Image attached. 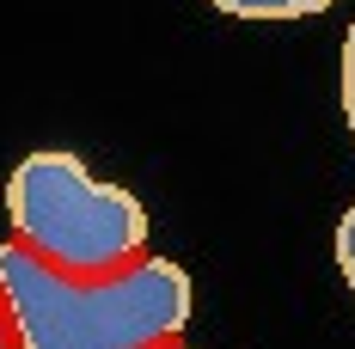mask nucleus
I'll use <instances>...</instances> for the list:
<instances>
[{"label": "nucleus", "instance_id": "1", "mask_svg": "<svg viewBox=\"0 0 355 349\" xmlns=\"http://www.w3.org/2000/svg\"><path fill=\"white\" fill-rule=\"evenodd\" d=\"M196 288L172 257H135L105 276H62L25 245H0V313L12 349H166L190 325Z\"/></svg>", "mask_w": 355, "mask_h": 349}, {"label": "nucleus", "instance_id": "4", "mask_svg": "<svg viewBox=\"0 0 355 349\" xmlns=\"http://www.w3.org/2000/svg\"><path fill=\"white\" fill-rule=\"evenodd\" d=\"M337 270H343V282H349V294H355V203L343 209V221H337Z\"/></svg>", "mask_w": 355, "mask_h": 349}, {"label": "nucleus", "instance_id": "7", "mask_svg": "<svg viewBox=\"0 0 355 349\" xmlns=\"http://www.w3.org/2000/svg\"><path fill=\"white\" fill-rule=\"evenodd\" d=\"M166 349H190V343H166Z\"/></svg>", "mask_w": 355, "mask_h": 349}, {"label": "nucleus", "instance_id": "2", "mask_svg": "<svg viewBox=\"0 0 355 349\" xmlns=\"http://www.w3.org/2000/svg\"><path fill=\"white\" fill-rule=\"evenodd\" d=\"M6 221L12 245L62 276H105L147 251V209L62 147L25 153L6 172Z\"/></svg>", "mask_w": 355, "mask_h": 349}, {"label": "nucleus", "instance_id": "5", "mask_svg": "<svg viewBox=\"0 0 355 349\" xmlns=\"http://www.w3.org/2000/svg\"><path fill=\"white\" fill-rule=\"evenodd\" d=\"M337 92H343V123H349V141H355V25L343 31V80H337Z\"/></svg>", "mask_w": 355, "mask_h": 349}, {"label": "nucleus", "instance_id": "3", "mask_svg": "<svg viewBox=\"0 0 355 349\" xmlns=\"http://www.w3.org/2000/svg\"><path fill=\"white\" fill-rule=\"evenodd\" d=\"M209 6L227 19H306V12H324L337 0H209Z\"/></svg>", "mask_w": 355, "mask_h": 349}, {"label": "nucleus", "instance_id": "6", "mask_svg": "<svg viewBox=\"0 0 355 349\" xmlns=\"http://www.w3.org/2000/svg\"><path fill=\"white\" fill-rule=\"evenodd\" d=\"M0 349H12V331H6V313H0Z\"/></svg>", "mask_w": 355, "mask_h": 349}]
</instances>
